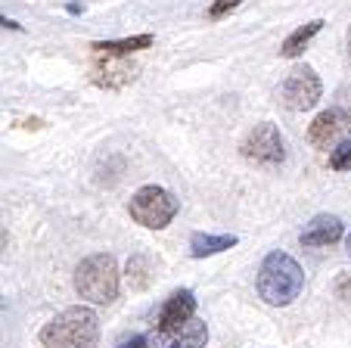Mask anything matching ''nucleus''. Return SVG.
<instances>
[{
	"label": "nucleus",
	"mask_w": 351,
	"mask_h": 348,
	"mask_svg": "<svg viewBox=\"0 0 351 348\" xmlns=\"http://www.w3.org/2000/svg\"><path fill=\"white\" fill-rule=\"evenodd\" d=\"M258 296L274 308L292 305L305 289V270L286 252H271L258 268Z\"/></svg>",
	"instance_id": "nucleus-1"
},
{
	"label": "nucleus",
	"mask_w": 351,
	"mask_h": 348,
	"mask_svg": "<svg viewBox=\"0 0 351 348\" xmlns=\"http://www.w3.org/2000/svg\"><path fill=\"white\" fill-rule=\"evenodd\" d=\"M97 342H99V317L84 305L60 311L40 329V345L44 348H97Z\"/></svg>",
	"instance_id": "nucleus-2"
},
{
	"label": "nucleus",
	"mask_w": 351,
	"mask_h": 348,
	"mask_svg": "<svg viewBox=\"0 0 351 348\" xmlns=\"http://www.w3.org/2000/svg\"><path fill=\"white\" fill-rule=\"evenodd\" d=\"M75 289L78 296L93 305H112L119 299V264L109 252L87 255L75 268Z\"/></svg>",
	"instance_id": "nucleus-3"
},
{
	"label": "nucleus",
	"mask_w": 351,
	"mask_h": 348,
	"mask_svg": "<svg viewBox=\"0 0 351 348\" xmlns=\"http://www.w3.org/2000/svg\"><path fill=\"white\" fill-rule=\"evenodd\" d=\"M178 209H180V202L174 199V193H168L165 187H156V184L140 187L131 196V205H128L134 221L149 230L168 227L174 221V215H178Z\"/></svg>",
	"instance_id": "nucleus-4"
},
{
	"label": "nucleus",
	"mask_w": 351,
	"mask_h": 348,
	"mask_svg": "<svg viewBox=\"0 0 351 348\" xmlns=\"http://www.w3.org/2000/svg\"><path fill=\"white\" fill-rule=\"evenodd\" d=\"M320 93H324V84H320L317 72H314L311 66H295L289 75H286L283 84H280L277 97L286 109L305 112V109H314V106H317Z\"/></svg>",
	"instance_id": "nucleus-5"
},
{
	"label": "nucleus",
	"mask_w": 351,
	"mask_h": 348,
	"mask_svg": "<svg viewBox=\"0 0 351 348\" xmlns=\"http://www.w3.org/2000/svg\"><path fill=\"white\" fill-rule=\"evenodd\" d=\"M243 156L255 165H280L286 159V143L280 128L271 125V121L255 125L243 140Z\"/></svg>",
	"instance_id": "nucleus-6"
},
{
	"label": "nucleus",
	"mask_w": 351,
	"mask_h": 348,
	"mask_svg": "<svg viewBox=\"0 0 351 348\" xmlns=\"http://www.w3.org/2000/svg\"><path fill=\"white\" fill-rule=\"evenodd\" d=\"M149 348H206L208 342V327L202 321H186L184 327L174 329H156L149 327Z\"/></svg>",
	"instance_id": "nucleus-7"
},
{
	"label": "nucleus",
	"mask_w": 351,
	"mask_h": 348,
	"mask_svg": "<svg viewBox=\"0 0 351 348\" xmlns=\"http://www.w3.org/2000/svg\"><path fill=\"white\" fill-rule=\"evenodd\" d=\"M351 128V121L345 119L342 112L332 106V109H326V112H320L317 119L308 125V140H311L317 150H332L336 143H342V134Z\"/></svg>",
	"instance_id": "nucleus-8"
},
{
	"label": "nucleus",
	"mask_w": 351,
	"mask_h": 348,
	"mask_svg": "<svg viewBox=\"0 0 351 348\" xmlns=\"http://www.w3.org/2000/svg\"><path fill=\"white\" fill-rule=\"evenodd\" d=\"M196 317V296L190 289H178L171 296L162 302V308L156 311V321L153 327L156 329H174V327H184L186 321Z\"/></svg>",
	"instance_id": "nucleus-9"
},
{
	"label": "nucleus",
	"mask_w": 351,
	"mask_h": 348,
	"mask_svg": "<svg viewBox=\"0 0 351 348\" xmlns=\"http://www.w3.org/2000/svg\"><path fill=\"white\" fill-rule=\"evenodd\" d=\"M345 237V224L336 215H317L305 224V230L298 233V243L305 249H326V246L339 243Z\"/></svg>",
	"instance_id": "nucleus-10"
},
{
	"label": "nucleus",
	"mask_w": 351,
	"mask_h": 348,
	"mask_svg": "<svg viewBox=\"0 0 351 348\" xmlns=\"http://www.w3.org/2000/svg\"><path fill=\"white\" fill-rule=\"evenodd\" d=\"M153 34H137V38H121V40H97L90 47L97 56H131L137 50H146V47H153Z\"/></svg>",
	"instance_id": "nucleus-11"
},
{
	"label": "nucleus",
	"mask_w": 351,
	"mask_h": 348,
	"mask_svg": "<svg viewBox=\"0 0 351 348\" xmlns=\"http://www.w3.org/2000/svg\"><path fill=\"white\" fill-rule=\"evenodd\" d=\"M233 246H237V237H233V233H193L190 255L208 258V255H218V252H224V249H233Z\"/></svg>",
	"instance_id": "nucleus-12"
},
{
	"label": "nucleus",
	"mask_w": 351,
	"mask_h": 348,
	"mask_svg": "<svg viewBox=\"0 0 351 348\" xmlns=\"http://www.w3.org/2000/svg\"><path fill=\"white\" fill-rule=\"evenodd\" d=\"M324 25H326L324 19H314V22H308V25L295 28V32H292L289 38L283 40V47H280V56H286V60H295L298 53H302L308 44H311V38H314V34H317Z\"/></svg>",
	"instance_id": "nucleus-13"
},
{
	"label": "nucleus",
	"mask_w": 351,
	"mask_h": 348,
	"mask_svg": "<svg viewBox=\"0 0 351 348\" xmlns=\"http://www.w3.org/2000/svg\"><path fill=\"white\" fill-rule=\"evenodd\" d=\"M330 168L332 171H348L351 168V137H345L342 143H336L330 150Z\"/></svg>",
	"instance_id": "nucleus-14"
},
{
	"label": "nucleus",
	"mask_w": 351,
	"mask_h": 348,
	"mask_svg": "<svg viewBox=\"0 0 351 348\" xmlns=\"http://www.w3.org/2000/svg\"><path fill=\"white\" fill-rule=\"evenodd\" d=\"M239 3H243V0H215L212 10H208V16H212V19H221V16H227L230 10H237Z\"/></svg>",
	"instance_id": "nucleus-15"
},
{
	"label": "nucleus",
	"mask_w": 351,
	"mask_h": 348,
	"mask_svg": "<svg viewBox=\"0 0 351 348\" xmlns=\"http://www.w3.org/2000/svg\"><path fill=\"white\" fill-rule=\"evenodd\" d=\"M336 109L351 121V87H339L336 91Z\"/></svg>",
	"instance_id": "nucleus-16"
},
{
	"label": "nucleus",
	"mask_w": 351,
	"mask_h": 348,
	"mask_svg": "<svg viewBox=\"0 0 351 348\" xmlns=\"http://www.w3.org/2000/svg\"><path fill=\"white\" fill-rule=\"evenodd\" d=\"M119 348H149V339H146V336H131V339L121 342Z\"/></svg>",
	"instance_id": "nucleus-17"
},
{
	"label": "nucleus",
	"mask_w": 351,
	"mask_h": 348,
	"mask_svg": "<svg viewBox=\"0 0 351 348\" xmlns=\"http://www.w3.org/2000/svg\"><path fill=\"white\" fill-rule=\"evenodd\" d=\"M345 252H348V258H351V233H348V240H345Z\"/></svg>",
	"instance_id": "nucleus-18"
},
{
	"label": "nucleus",
	"mask_w": 351,
	"mask_h": 348,
	"mask_svg": "<svg viewBox=\"0 0 351 348\" xmlns=\"http://www.w3.org/2000/svg\"><path fill=\"white\" fill-rule=\"evenodd\" d=\"M348 60H351V28H348Z\"/></svg>",
	"instance_id": "nucleus-19"
}]
</instances>
